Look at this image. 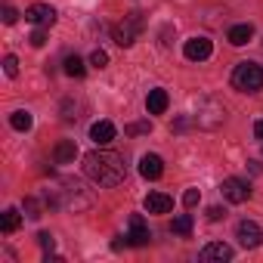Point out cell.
I'll return each instance as SVG.
<instances>
[{
	"instance_id": "cell-1",
	"label": "cell",
	"mask_w": 263,
	"mask_h": 263,
	"mask_svg": "<svg viewBox=\"0 0 263 263\" xmlns=\"http://www.w3.org/2000/svg\"><path fill=\"white\" fill-rule=\"evenodd\" d=\"M84 174L96 183V186H121L127 180V164L118 152H108V149H93L90 155H84Z\"/></svg>"
},
{
	"instance_id": "cell-2",
	"label": "cell",
	"mask_w": 263,
	"mask_h": 263,
	"mask_svg": "<svg viewBox=\"0 0 263 263\" xmlns=\"http://www.w3.org/2000/svg\"><path fill=\"white\" fill-rule=\"evenodd\" d=\"M232 87L238 93H257L263 90V65L257 62H238L232 71Z\"/></svg>"
},
{
	"instance_id": "cell-3",
	"label": "cell",
	"mask_w": 263,
	"mask_h": 263,
	"mask_svg": "<svg viewBox=\"0 0 263 263\" xmlns=\"http://www.w3.org/2000/svg\"><path fill=\"white\" fill-rule=\"evenodd\" d=\"M140 31H143V13H130V16H124L121 25H115L111 37H115L118 47H134L137 37H140Z\"/></svg>"
},
{
	"instance_id": "cell-4",
	"label": "cell",
	"mask_w": 263,
	"mask_h": 263,
	"mask_svg": "<svg viewBox=\"0 0 263 263\" xmlns=\"http://www.w3.org/2000/svg\"><path fill=\"white\" fill-rule=\"evenodd\" d=\"M223 121H226L223 102H217V99H201V102H198V115H195V124H198V127L214 130V127H220Z\"/></svg>"
},
{
	"instance_id": "cell-5",
	"label": "cell",
	"mask_w": 263,
	"mask_h": 263,
	"mask_svg": "<svg viewBox=\"0 0 263 263\" xmlns=\"http://www.w3.org/2000/svg\"><path fill=\"white\" fill-rule=\"evenodd\" d=\"M223 198L226 201H232V204H245L248 198H251V186L245 183V180H238V177H229V180H223Z\"/></svg>"
},
{
	"instance_id": "cell-6",
	"label": "cell",
	"mask_w": 263,
	"mask_h": 263,
	"mask_svg": "<svg viewBox=\"0 0 263 263\" xmlns=\"http://www.w3.org/2000/svg\"><path fill=\"white\" fill-rule=\"evenodd\" d=\"M211 53H214V44L208 37H189L183 47V56L189 62H204V59H211Z\"/></svg>"
},
{
	"instance_id": "cell-7",
	"label": "cell",
	"mask_w": 263,
	"mask_h": 263,
	"mask_svg": "<svg viewBox=\"0 0 263 263\" xmlns=\"http://www.w3.org/2000/svg\"><path fill=\"white\" fill-rule=\"evenodd\" d=\"M235 238H238L241 248H260V241H263V229H260L254 220H241L238 229H235Z\"/></svg>"
},
{
	"instance_id": "cell-8",
	"label": "cell",
	"mask_w": 263,
	"mask_h": 263,
	"mask_svg": "<svg viewBox=\"0 0 263 263\" xmlns=\"http://www.w3.org/2000/svg\"><path fill=\"white\" fill-rule=\"evenodd\" d=\"M25 22L41 25V28H50V25L56 22V10H53L50 4H31V7L25 10Z\"/></svg>"
},
{
	"instance_id": "cell-9",
	"label": "cell",
	"mask_w": 263,
	"mask_h": 263,
	"mask_svg": "<svg viewBox=\"0 0 263 263\" xmlns=\"http://www.w3.org/2000/svg\"><path fill=\"white\" fill-rule=\"evenodd\" d=\"M149 241H152V232H149V226L143 223V217H140V214H134V217H130L127 245H134V248H146Z\"/></svg>"
},
{
	"instance_id": "cell-10",
	"label": "cell",
	"mask_w": 263,
	"mask_h": 263,
	"mask_svg": "<svg viewBox=\"0 0 263 263\" xmlns=\"http://www.w3.org/2000/svg\"><path fill=\"white\" fill-rule=\"evenodd\" d=\"M198 260H201V263H226V260H232V248L223 245V241H211V245L201 248Z\"/></svg>"
},
{
	"instance_id": "cell-11",
	"label": "cell",
	"mask_w": 263,
	"mask_h": 263,
	"mask_svg": "<svg viewBox=\"0 0 263 263\" xmlns=\"http://www.w3.org/2000/svg\"><path fill=\"white\" fill-rule=\"evenodd\" d=\"M115 134H118V130H115L111 121H96V124L90 127V140H93L96 146H108V143L115 140Z\"/></svg>"
},
{
	"instance_id": "cell-12",
	"label": "cell",
	"mask_w": 263,
	"mask_h": 263,
	"mask_svg": "<svg viewBox=\"0 0 263 263\" xmlns=\"http://www.w3.org/2000/svg\"><path fill=\"white\" fill-rule=\"evenodd\" d=\"M167 105H171L167 90H161V87L149 90V96H146V108H149V115H164V111H167Z\"/></svg>"
},
{
	"instance_id": "cell-13",
	"label": "cell",
	"mask_w": 263,
	"mask_h": 263,
	"mask_svg": "<svg viewBox=\"0 0 263 263\" xmlns=\"http://www.w3.org/2000/svg\"><path fill=\"white\" fill-rule=\"evenodd\" d=\"M140 174L146 177V180H158L161 174H164V161H161V155H143L140 158Z\"/></svg>"
},
{
	"instance_id": "cell-14",
	"label": "cell",
	"mask_w": 263,
	"mask_h": 263,
	"mask_svg": "<svg viewBox=\"0 0 263 263\" xmlns=\"http://www.w3.org/2000/svg\"><path fill=\"white\" fill-rule=\"evenodd\" d=\"M171 208H174L171 195H164V192H149L146 195V211L149 214H171Z\"/></svg>"
},
{
	"instance_id": "cell-15",
	"label": "cell",
	"mask_w": 263,
	"mask_h": 263,
	"mask_svg": "<svg viewBox=\"0 0 263 263\" xmlns=\"http://www.w3.org/2000/svg\"><path fill=\"white\" fill-rule=\"evenodd\" d=\"M74 158H78V146H74V140H62V143H56V149H53V161H56V164H74Z\"/></svg>"
},
{
	"instance_id": "cell-16",
	"label": "cell",
	"mask_w": 263,
	"mask_h": 263,
	"mask_svg": "<svg viewBox=\"0 0 263 263\" xmlns=\"http://www.w3.org/2000/svg\"><path fill=\"white\" fill-rule=\"evenodd\" d=\"M251 37H254V28H251L248 22H241V25H232V28H229V34H226V41H229L232 47H245Z\"/></svg>"
},
{
	"instance_id": "cell-17",
	"label": "cell",
	"mask_w": 263,
	"mask_h": 263,
	"mask_svg": "<svg viewBox=\"0 0 263 263\" xmlns=\"http://www.w3.org/2000/svg\"><path fill=\"white\" fill-rule=\"evenodd\" d=\"M19 226H22V214H19L16 208H7V211H4V220H0V229L10 235V232H16Z\"/></svg>"
},
{
	"instance_id": "cell-18",
	"label": "cell",
	"mask_w": 263,
	"mask_h": 263,
	"mask_svg": "<svg viewBox=\"0 0 263 263\" xmlns=\"http://www.w3.org/2000/svg\"><path fill=\"white\" fill-rule=\"evenodd\" d=\"M65 74L68 78H84L87 74V65L81 56H65Z\"/></svg>"
},
{
	"instance_id": "cell-19",
	"label": "cell",
	"mask_w": 263,
	"mask_h": 263,
	"mask_svg": "<svg viewBox=\"0 0 263 263\" xmlns=\"http://www.w3.org/2000/svg\"><path fill=\"white\" fill-rule=\"evenodd\" d=\"M10 124H13V130H31V124H34V118H31V111H13L10 115Z\"/></svg>"
},
{
	"instance_id": "cell-20",
	"label": "cell",
	"mask_w": 263,
	"mask_h": 263,
	"mask_svg": "<svg viewBox=\"0 0 263 263\" xmlns=\"http://www.w3.org/2000/svg\"><path fill=\"white\" fill-rule=\"evenodd\" d=\"M171 232H174V235H183V238H186V235L192 232V217H189V214H180V217H177V220L171 223Z\"/></svg>"
},
{
	"instance_id": "cell-21",
	"label": "cell",
	"mask_w": 263,
	"mask_h": 263,
	"mask_svg": "<svg viewBox=\"0 0 263 263\" xmlns=\"http://www.w3.org/2000/svg\"><path fill=\"white\" fill-rule=\"evenodd\" d=\"M25 217H28V220L44 217V208H41V201H37V198H25Z\"/></svg>"
},
{
	"instance_id": "cell-22",
	"label": "cell",
	"mask_w": 263,
	"mask_h": 263,
	"mask_svg": "<svg viewBox=\"0 0 263 263\" xmlns=\"http://www.w3.org/2000/svg\"><path fill=\"white\" fill-rule=\"evenodd\" d=\"M90 65H93V68H105V65H108V53H105V50H93V53H90Z\"/></svg>"
},
{
	"instance_id": "cell-23",
	"label": "cell",
	"mask_w": 263,
	"mask_h": 263,
	"mask_svg": "<svg viewBox=\"0 0 263 263\" xmlns=\"http://www.w3.org/2000/svg\"><path fill=\"white\" fill-rule=\"evenodd\" d=\"M124 130H127L130 137H137V134H149V130H152V124H149V121H137V124H127Z\"/></svg>"
},
{
	"instance_id": "cell-24",
	"label": "cell",
	"mask_w": 263,
	"mask_h": 263,
	"mask_svg": "<svg viewBox=\"0 0 263 263\" xmlns=\"http://www.w3.org/2000/svg\"><path fill=\"white\" fill-rule=\"evenodd\" d=\"M28 41H31V47H44V44H47V28H41V25H37V28L31 31V37H28Z\"/></svg>"
},
{
	"instance_id": "cell-25",
	"label": "cell",
	"mask_w": 263,
	"mask_h": 263,
	"mask_svg": "<svg viewBox=\"0 0 263 263\" xmlns=\"http://www.w3.org/2000/svg\"><path fill=\"white\" fill-rule=\"evenodd\" d=\"M4 71H7V78H16L19 74V59L16 56H7L4 59Z\"/></svg>"
},
{
	"instance_id": "cell-26",
	"label": "cell",
	"mask_w": 263,
	"mask_h": 263,
	"mask_svg": "<svg viewBox=\"0 0 263 263\" xmlns=\"http://www.w3.org/2000/svg\"><path fill=\"white\" fill-rule=\"evenodd\" d=\"M198 201H201V192H198V189H186V195H183V204H186V208H195Z\"/></svg>"
},
{
	"instance_id": "cell-27",
	"label": "cell",
	"mask_w": 263,
	"mask_h": 263,
	"mask_svg": "<svg viewBox=\"0 0 263 263\" xmlns=\"http://www.w3.org/2000/svg\"><path fill=\"white\" fill-rule=\"evenodd\" d=\"M37 245H41L44 251H53V248H56V238H53L50 232H41V235H37Z\"/></svg>"
},
{
	"instance_id": "cell-28",
	"label": "cell",
	"mask_w": 263,
	"mask_h": 263,
	"mask_svg": "<svg viewBox=\"0 0 263 263\" xmlns=\"http://www.w3.org/2000/svg\"><path fill=\"white\" fill-rule=\"evenodd\" d=\"M16 19H19V13H16L13 7H4V22H7V25H13Z\"/></svg>"
},
{
	"instance_id": "cell-29",
	"label": "cell",
	"mask_w": 263,
	"mask_h": 263,
	"mask_svg": "<svg viewBox=\"0 0 263 263\" xmlns=\"http://www.w3.org/2000/svg\"><path fill=\"white\" fill-rule=\"evenodd\" d=\"M223 214H226L223 208H208V220H214V223H217V220H220Z\"/></svg>"
},
{
	"instance_id": "cell-30",
	"label": "cell",
	"mask_w": 263,
	"mask_h": 263,
	"mask_svg": "<svg viewBox=\"0 0 263 263\" xmlns=\"http://www.w3.org/2000/svg\"><path fill=\"white\" fill-rule=\"evenodd\" d=\"M254 137H257V140H263V121H257V124H254Z\"/></svg>"
},
{
	"instance_id": "cell-31",
	"label": "cell",
	"mask_w": 263,
	"mask_h": 263,
	"mask_svg": "<svg viewBox=\"0 0 263 263\" xmlns=\"http://www.w3.org/2000/svg\"><path fill=\"white\" fill-rule=\"evenodd\" d=\"M186 127H189V118H180V121L174 124V130H186Z\"/></svg>"
}]
</instances>
